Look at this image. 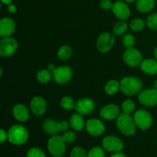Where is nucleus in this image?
<instances>
[{
    "mask_svg": "<svg viewBox=\"0 0 157 157\" xmlns=\"http://www.w3.org/2000/svg\"><path fill=\"white\" fill-rule=\"evenodd\" d=\"M29 139L28 130L23 126L14 125L8 131V140L14 145H21Z\"/></svg>",
    "mask_w": 157,
    "mask_h": 157,
    "instance_id": "nucleus-1",
    "label": "nucleus"
},
{
    "mask_svg": "<svg viewBox=\"0 0 157 157\" xmlns=\"http://www.w3.org/2000/svg\"><path fill=\"white\" fill-rule=\"evenodd\" d=\"M117 126L120 131L127 136H132L136 133V125L133 117L130 114L123 113L117 119Z\"/></svg>",
    "mask_w": 157,
    "mask_h": 157,
    "instance_id": "nucleus-2",
    "label": "nucleus"
},
{
    "mask_svg": "<svg viewBox=\"0 0 157 157\" xmlns=\"http://www.w3.org/2000/svg\"><path fill=\"white\" fill-rule=\"evenodd\" d=\"M143 83L136 77H126L121 81V90L127 95H134L141 90Z\"/></svg>",
    "mask_w": 157,
    "mask_h": 157,
    "instance_id": "nucleus-3",
    "label": "nucleus"
},
{
    "mask_svg": "<svg viewBox=\"0 0 157 157\" xmlns=\"http://www.w3.org/2000/svg\"><path fill=\"white\" fill-rule=\"evenodd\" d=\"M66 142L62 136L54 135L48 142V149L51 154L55 157H61L66 150Z\"/></svg>",
    "mask_w": 157,
    "mask_h": 157,
    "instance_id": "nucleus-4",
    "label": "nucleus"
},
{
    "mask_svg": "<svg viewBox=\"0 0 157 157\" xmlns=\"http://www.w3.org/2000/svg\"><path fill=\"white\" fill-rule=\"evenodd\" d=\"M68 123L66 121L61 122L52 119H47L43 123V129L47 133L50 135H57L60 131H66L68 128Z\"/></svg>",
    "mask_w": 157,
    "mask_h": 157,
    "instance_id": "nucleus-5",
    "label": "nucleus"
},
{
    "mask_svg": "<svg viewBox=\"0 0 157 157\" xmlns=\"http://www.w3.org/2000/svg\"><path fill=\"white\" fill-rule=\"evenodd\" d=\"M133 119L136 127L142 130L149 129L153 124V117L151 114L148 111L144 110H139L135 112Z\"/></svg>",
    "mask_w": 157,
    "mask_h": 157,
    "instance_id": "nucleus-6",
    "label": "nucleus"
},
{
    "mask_svg": "<svg viewBox=\"0 0 157 157\" xmlns=\"http://www.w3.org/2000/svg\"><path fill=\"white\" fill-rule=\"evenodd\" d=\"M123 58L126 64L130 67H137L143 61L142 54L136 48H127L124 52Z\"/></svg>",
    "mask_w": 157,
    "mask_h": 157,
    "instance_id": "nucleus-7",
    "label": "nucleus"
},
{
    "mask_svg": "<svg viewBox=\"0 0 157 157\" xmlns=\"http://www.w3.org/2000/svg\"><path fill=\"white\" fill-rule=\"evenodd\" d=\"M18 49V42L11 37L3 38L0 41V55L9 57L13 55Z\"/></svg>",
    "mask_w": 157,
    "mask_h": 157,
    "instance_id": "nucleus-8",
    "label": "nucleus"
},
{
    "mask_svg": "<svg viewBox=\"0 0 157 157\" xmlns=\"http://www.w3.org/2000/svg\"><path fill=\"white\" fill-rule=\"evenodd\" d=\"M114 36L108 32L100 35L97 41V48L101 53H107L114 44Z\"/></svg>",
    "mask_w": 157,
    "mask_h": 157,
    "instance_id": "nucleus-9",
    "label": "nucleus"
},
{
    "mask_svg": "<svg viewBox=\"0 0 157 157\" xmlns=\"http://www.w3.org/2000/svg\"><path fill=\"white\" fill-rule=\"evenodd\" d=\"M52 74L55 81L59 84H66L73 76L72 69L68 66H60L56 67Z\"/></svg>",
    "mask_w": 157,
    "mask_h": 157,
    "instance_id": "nucleus-10",
    "label": "nucleus"
},
{
    "mask_svg": "<svg viewBox=\"0 0 157 157\" xmlns=\"http://www.w3.org/2000/svg\"><path fill=\"white\" fill-rule=\"evenodd\" d=\"M138 99L140 104L147 107H154L157 105V90L149 88L140 93Z\"/></svg>",
    "mask_w": 157,
    "mask_h": 157,
    "instance_id": "nucleus-11",
    "label": "nucleus"
},
{
    "mask_svg": "<svg viewBox=\"0 0 157 157\" xmlns=\"http://www.w3.org/2000/svg\"><path fill=\"white\" fill-rule=\"evenodd\" d=\"M103 148L108 152L117 153L124 148V143L120 138L114 136H107L102 141Z\"/></svg>",
    "mask_w": 157,
    "mask_h": 157,
    "instance_id": "nucleus-12",
    "label": "nucleus"
},
{
    "mask_svg": "<svg viewBox=\"0 0 157 157\" xmlns=\"http://www.w3.org/2000/svg\"><path fill=\"white\" fill-rule=\"evenodd\" d=\"M86 130L89 134L94 136H101L105 131V125L102 121L98 119H90L86 122Z\"/></svg>",
    "mask_w": 157,
    "mask_h": 157,
    "instance_id": "nucleus-13",
    "label": "nucleus"
},
{
    "mask_svg": "<svg viewBox=\"0 0 157 157\" xmlns=\"http://www.w3.org/2000/svg\"><path fill=\"white\" fill-rule=\"evenodd\" d=\"M94 102L90 98H81L75 103V110L81 115L89 114L94 111Z\"/></svg>",
    "mask_w": 157,
    "mask_h": 157,
    "instance_id": "nucleus-14",
    "label": "nucleus"
},
{
    "mask_svg": "<svg viewBox=\"0 0 157 157\" xmlns=\"http://www.w3.org/2000/svg\"><path fill=\"white\" fill-rule=\"evenodd\" d=\"M112 11L115 16L122 21L127 20L130 15V10L128 6L122 1H118L113 3Z\"/></svg>",
    "mask_w": 157,
    "mask_h": 157,
    "instance_id": "nucleus-15",
    "label": "nucleus"
},
{
    "mask_svg": "<svg viewBox=\"0 0 157 157\" xmlns=\"http://www.w3.org/2000/svg\"><path fill=\"white\" fill-rule=\"evenodd\" d=\"M120 115V108L116 104H107L101 108L100 116L106 121H112Z\"/></svg>",
    "mask_w": 157,
    "mask_h": 157,
    "instance_id": "nucleus-16",
    "label": "nucleus"
},
{
    "mask_svg": "<svg viewBox=\"0 0 157 157\" xmlns=\"http://www.w3.org/2000/svg\"><path fill=\"white\" fill-rule=\"evenodd\" d=\"M31 110L36 116H41L45 112L47 104L43 98L39 96L34 97L30 103Z\"/></svg>",
    "mask_w": 157,
    "mask_h": 157,
    "instance_id": "nucleus-17",
    "label": "nucleus"
},
{
    "mask_svg": "<svg viewBox=\"0 0 157 157\" xmlns=\"http://www.w3.org/2000/svg\"><path fill=\"white\" fill-rule=\"evenodd\" d=\"M15 24L10 18H3L0 20V36L2 38L9 37L14 32Z\"/></svg>",
    "mask_w": 157,
    "mask_h": 157,
    "instance_id": "nucleus-18",
    "label": "nucleus"
},
{
    "mask_svg": "<svg viewBox=\"0 0 157 157\" xmlns=\"http://www.w3.org/2000/svg\"><path fill=\"white\" fill-rule=\"evenodd\" d=\"M13 116L19 122H25L29 118V109L23 104H17L13 108Z\"/></svg>",
    "mask_w": 157,
    "mask_h": 157,
    "instance_id": "nucleus-19",
    "label": "nucleus"
},
{
    "mask_svg": "<svg viewBox=\"0 0 157 157\" xmlns=\"http://www.w3.org/2000/svg\"><path fill=\"white\" fill-rule=\"evenodd\" d=\"M140 68L144 73L147 75H156L157 74V61L152 58L143 60L140 64Z\"/></svg>",
    "mask_w": 157,
    "mask_h": 157,
    "instance_id": "nucleus-20",
    "label": "nucleus"
},
{
    "mask_svg": "<svg viewBox=\"0 0 157 157\" xmlns=\"http://www.w3.org/2000/svg\"><path fill=\"white\" fill-rule=\"evenodd\" d=\"M69 123H70L71 127L76 131H80L82 130L85 127L86 124L82 115L79 114V113H75V114L72 115Z\"/></svg>",
    "mask_w": 157,
    "mask_h": 157,
    "instance_id": "nucleus-21",
    "label": "nucleus"
},
{
    "mask_svg": "<svg viewBox=\"0 0 157 157\" xmlns=\"http://www.w3.org/2000/svg\"><path fill=\"white\" fill-rule=\"evenodd\" d=\"M155 0H137L136 9L139 12L147 13L153 10L155 7Z\"/></svg>",
    "mask_w": 157,
    "mask_h": 157,
    "instance_id": "nucleus-22",
    "label": "nucleus"
},
{
    "mask_svg": "<svg viewBox=\"0 0 157 157\" xmlns=\"http://www.w3.org/2000/svg\"><path fill=\"white\" fill-rule=\"evenodd\" d=\"M121 89V83L115 80H111L106 84L104 87V90L109 95H113L118 92Z\"/></svg>",
    "mask_w": 157,
    "mask_h": 157,
    "instance_id": "nucleus-23",
    "label": "nucleus"
},
{
    "mask_svg": "<svg viewBox=\"0 0 157 157\" xmlns=\"http://www.w3.org/2000/svg\"><path fill=\"white\" fill-rule=\"evenodd\" d=\"M72 55V49L68 45H63L58 49V57L61 61H67Z\"/></svg>",
    "mask_w": 157,
    "mask_h": 157,
    "instance_id": "nucleus-24",
    "label": "nucleus"
},
{
    "mask_svg": "<svg viewBox=\"0 0 157 157\" xmlns=\"http://www.w3.org/2000/svg\"><path fill=\"white\" fill-rule=\"evenodd\" d=\"M52 79V73L48 70H41L37 74V80L40 83L46 84Z\"/></svg>",
    "mask_w": 157,
    "mask_h": 157,
    "instance_id": "nucleus-25",
    "label": "nucleus"
},
{
    "mask_svg": "<svg viewBox=\"0 0 157 157\" xmlns=\"http://www.w3.org/2000/svg\"><path fill=\"white\" fill-rule=\"evenodd\" d=\"M127 29V24L124 21L121 20V21H118L114 25L113 27V33L117 36H121L124 35Z\"/></svg>",
    "mask_w": 157,
    "mask_h": 157,
    "instance_id": "nucleus-26",
    "label": "nucleus"
},
{
    "mask_svg": "<svg viewBox=\"0 0 157 157\" xmlns=\"http://www.w3.org/2000/svg\"><path fill=\"white\" fill-rule=\"evenodd\" d=\"M145 25L146 23L141 18H134L130 23V29L135 32H140V31L144 30Z\"/></svg>",
    "mask_w": 157,
    "mask_h": 157,
    "instance_id": "nucleus-27",
    "label": "nucleus"
},
{
    "mask_svg": "<svg viewBox=\"0 0 157 157\" xmlns=\"http://www.w3.org/2000/svg\"><path fill=\"white\" fill-rule=\"evenodd\" d=\"M61 106L66 110H72L75 107L74 100L69 96H64L61 101Z\"/></svg>",
    "mask_w": 157,
    "mask_h": 157,
    "instance_id": "nucleus-28",
    "label": "nucleus"
},
{
    "mask_svg": "<svg viewBox=\"0 0 157 157\" xmlns=\"http://www.w3.org/2000/svg\"><path fill=\"white\" fill-rule=\"evenodd\" d=\"M135 107H136L135 103L132 100L128 99L123 102L121 108H122L123 113H127V114H130V113L134 111Z\"/></svg>",
    "mask_w": 157,
    "mask_h": 157,
    "instance_id": "nucleus-29",
    "label": "nucleus"
},
{
    "mask_svg": "<svg viewBox=\"0 0 157 157\" xmlns=\"http://www.w3.org/2000/svg\"><path fill=\"white\" fill-rule=\"evenodd\" d=\"M122 44L126 48H133L135 44V38L130 34H127L123 37Z\"/></svg>",
    "mask_w": 157,
    "mask_h": 157,
    "instance_id": "nucleus-30",
    "label": "nucleus"
},
{
    "mask_svg": "<svg viewBox=\"0 0 157 157\" xmlns=\"http://www.w3.org/2000/svg\"><path fill=\"white\" fill-rule=\"evenodd\" d=\"M147 25L150 29L157 31V12L149 15L147 19Z\"/></svg>",
    "mask_w": 157,
    "mask_h": 157,
    "instance_id": "nucleus-31",
    "label": "nucleus"
},
{
    "mask_svg": "<svg viewBox=\"0 0 157 157\" xmlns=\"http://www.w3.org/2000/svg\"><path fill=\"white\" fill-rule=\"evenodd\" d=\"M71 157H88V154L82 147H76L71 152Z\"/></svg>",
    "mask_w": 157,
    "mask_h": 157,
    "instance_id": "nucleus-32",
    "label": "nucleus"
},
{
    "mask_svg": "<svg viewBox=\"0 0 157 157\" xmlns=\"http://www.w3.org/2000/svg\"><path fill=\"white\" fill-rule=\"evenodd\" d=\"M88 157H105V153L101 147H95L89 151Z\"/></svg>",
    "mask_w": 157,
    "mask_h": 157,
    "instance_id": "nucleus-33",
    "label": "nucleus"
},
{
    "mask_svg": "<svg viewBox=\"0 0 157 157\" xmlns=\"http://www.w3.org/2000/svg\"><path fill=\"white\" fill-rule=\"evenodd\" d=\"M27 157H46V156L41 149L34 147L28 151Z\"/></svg>",
    "mask_w": 157,
    "mask_h": 157,
    "instance_id": "nucleus-34",
    "label": "nucleus"
},
{
    "mask_svg": "<svg viewBox=\"0 0 157 157\" xmlns=\"http://www.w3.org/2000/svg\"><path fill=\"white\" fill-rule=\"evenodd\" d=\"M62 137L66 143L71 144V143L74 142L75 140V139H76V134L73 131H66L62 135Z\"/></svg>",
    "mask_w": 157,
    "mask_h": 157,
    "instance_id": "nucleus-35",
    "label": "nucleus"
},
{
    "mask_svg": "<svg viewBox=\"0 0 157 157\" xmlns=\"http://www.w3.org/2000/svg\"><path fill=\"white\" fill-rule=\"evenodd\" d=\"M113 3L110 0H101L100 2V6H101V9L104 10H110L112 9Z\"/></svg>",
    "mask_w": 157,
    "mask_h": 157,
    "instance_id": "nucleus-36",
    "label": "nucleus"
},
{
    "mask_svg": "<svg viewBox=\"0 0 157 157\" xmlns=\"http://www.w3.org/2000/svg\"><path fill=\"white\" fill-rule=\"evenodd\" d=\"M8 139V133L5 131V130L1 129L0 130V142L4 143Z\"/></svg>",
    "mask_w": 157,
    "mask_h": 157,
    "instance_id": "nucleus-37",
    "label": "nucleus"
},
{
    "mask_svg": "<svg viewBox=\"0 0 157 157\" xmlns=\"http://www.w3.org/2000/svg\"><path fill=\"white\" fill-rule=\"evenodd\" d=\"M8 10L9 11V12H10V13L14 14L16 12L17 9H16V7H15V5L9 4V6H8Z\"/></svg>",
    "mask_w": 157,
    "mask_h": 157,
    "instance_id": "nucleus-38",
    "label": "nucleus"
},
{
    "mask_svg": "<svg viewBox=\"0 0 157 157\" xmlns=\"http://www.w3.org/2000/svg\"><path fill=\"white\" fill-rule=\"evenodd\" d=\"M55 69H56V67H55L53 64H50L48 65V70L51 73H53L54 71H55Z\"/></svg>",
    "mask_w": 157,
    "mask_h": 157,
    "instance_id": "nucleus-39",
    "label": "nucleus"
},
{
    "mask_svg": "<svg viewBox=\"0 0 157 157\" xmlns=\"http://www.w3.org/2000/svg\"><path fill=\"white\" fill-rule=\"evenodd\" d=\"M110 157H127L124 153H120V152H117V153H113Z\"/></svg>",
    "mask_w": 157,
    "mask_h": 157,
    "instance_id": "nucleus-40",
    "label": "nucleus"
},
{
    "mask_svg": "<svg viewBox=\"0 0 157 157\" xmlns=\"http://www.w3.org/2000/svg\"><path fill=\"white\" fill-rule=\"evenodd\" d=\"M1 1L3 3H5V4H11L12 0H1Z\"/></svg>",
    "mask_w": 157,
    "mask_h": 157,
    "instance_id": "nucleus-41",
    "label": "nucleus"
},
{
    "mask_svg": "<svg viewBox=\"0 0 157 157\" xmlns=\"http://www.w3.org/2000/svg\"><path fill=\"white\" fill-rule=\"evenodd\" d=\"M154 56H155V58H156V60L157 61V47L154 50Z\"/></svg>",
    "mask_w": 157,
    "mask_h": 157,
    "instance_id": "nucleus-42",
    "label": "nucleus"
},
{
    "mask_svg": "<svg viewBox=\"0 0 157 157\" xmlns=\"http://www.w3.org/2000/svg\"><path fill=\"white\" fill-rule=\"evenodd\" d=\"M153 88L156 89V90H157V80L156 81L154 82V84H153Z\"/></svg>",
    "mask_w": 157,
    "mask_h": 157,
    "instance_id": "nucleus-43",
    "label": "nucleus"
},
{
    "mask_svg": "<svg viewBox=\"0 0 157 157\" xmlns=\"http://www.w3.org/2000/svg\"><path fill=\"white\" fill-rule=\"evenodd\" d=\"M125 1L128 2H134L135 0H125Z\"/></svg>",
    "mask_w": 157,
    "mask_h": 157,
    "instance_id": "nucleus-44",
    "label": "nucleus"
}]
</instances>
